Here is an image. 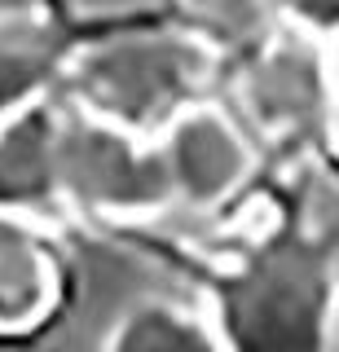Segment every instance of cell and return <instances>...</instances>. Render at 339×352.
<instances>
[{"label":"cell","instance_id":"cell-10","mask_svg":"<svg viewBox=\"0 0 339 352\" xmlns=\"http://www.w3.org/2000/svg\"><path fill=\"white\" fill-rule=\"evenodd\" d=\"M326 137H331V146L339 154V88H335V97H331V110H326Z\"/></svg>","mask_w":339,"mask_h":352},{"label":"cell","instance_id":"cell-5","mask_svg":"<svg viewBox=\"0 0 339 352\" xmlns=\"http://www.w3.org/2000/svg\"><path fill=\"white\" fill-rule=\"evenodd\" d=\"M58 300V264L27 225L0 216V330L45 322Z\"/></svg>","mask_w":339,"mask_h":352},{"label":"cell","instance_id":"cell-9","mask_svg":"<svg viewBox=\"0 0 339 352\" xmlns=\"http://www.w3.org/2000/svg\"><path fill=\"white\" fill-rule=\"evenodd\" d=\"M282 22L313 40H335L339 36V0H278Z\"/></svg>","mask_w":339,"mask_h":352},{"label":"cell","instance_id":"cell-1","mask_svg":"<svg viewBox=\"0 0 339 352\" xmlns=\"http://www.w3.org/2000/svg\"><path fill=\"white\" fill-rule=\"evenodd\" d=\"M212 66L216 44L207 36H124L84 49L71 66V88L80 110L137 137H159L185 106L199 102Z\"/></svg>","mask_w":339,"mask_h":352},{"label":"cell","instance_id":"cell-6","mask_svg":"<svg viewBox=\"0 0 339 352\" xmlns=\"http://www.w3.org/2000/svg\"><path fill=\"white\" fill-rule=\"evenodd\" d=\"M58 75V40L45 27L0 18V128L40 102Z\"/></svg>","mask_w":339,"mask_h":352},{"label":"cell","instance_id":"cell-11","mask_svg":"<svg viewBox=\"0 0 339 352\" xmlns=\"http://www.w3.org/2000/svg\"><path fill=\"white\" fill-rule=\"evenodd\" d=\"M326 49H331V75H335V88H339V36L326 40Z\"/></svg>","mask_w":339,"mask_h":352},{"label":"cell","instance_id":"cell-8","mask_svg":"<svg viewBox=\"0 0 339 352\" xmlns=\"http://www.w3.org/2000/svg\"><path fill=\"white\" fill-rule=\"evenodd\" d=\"M194 31L207 36L216 49H238V44H265L278 22V0H181Z\"/></svg>","mask_w":339,"mask_h":352},{"label":"cell","instance_id":"cell-4","mask_svg":"<svg viewBox=\"0 0 339 352\" xmlns=\"http://www.w3.org/2000/svg\"><path fill=\"white\" fill-rule=\"evenodd\" d=\"M335 75L326 40L295 31V40H273L243 80V106L265 137L304 132L331 110Z\"/></svg>","mask_w":339,"mask_h":352},{"label":"cell","instance_id":"cell-12","mask_svg":"<svg viewBox=\"0 0 339 352\" xmlns=\"http://www.w3.org/2000/svg\"><path fill=\"white\" fill-rule=\"evenodd\" d=\"M331 344H339V317H335V330H331Z\"/></svg>","mask_w":339,"mask_h":352},{"label":"cell","instance_id":"cell-2","mask_svg":"<svg viewBox=\"0 0 339 352\" xmlns=\"http://www.w3.org/2000/svg\"><path fill=\"white\" fill-rule=\"evenodd\" d=\"M53 181L93 216L133 220L172 207L159 141L137 137L89 110L53 124Z\"/></svg>","mask_w":339,"mask_h":352},{"label":"cell","instance_id":"cell-3","mask_svg":"<svg viewBox=\"0 0 339 352\" xmlns=\"http://www.w3.org/2000/svg\"><path fill=\"white\" fill-rule=\"evenodd\" d=\"M159 154L168 168L172 203L190 212H216L247 185L256 168V150L238 132V124L216 106H185L168 128L159 132Z\"/></svg>","mask_w":339,"mask_h":352},{"label":"cell","instance_id":"cell-7","mask_svg":"<svg viewBox=\"0 0 339 352\" xmlns=\"http://www.w3.org/2000/svg\"><path fill=\"white\" fill-rule=\"evenodd\" d=\"M111 344L133 348V352H185V348H216L221 344V330L185 304L141 300L115 322Z\"/></svg>","mask_w":339,"mask_h":352}]
</instances>
